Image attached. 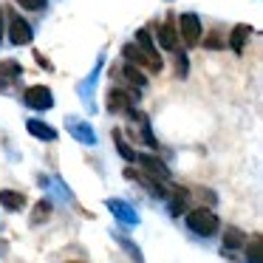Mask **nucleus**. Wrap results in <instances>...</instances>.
<instances>
[{"label": "nucleus", "instance_id": "f257e3e1", "mask_svg": "<svg viewBox=\"0 0 263 263\" xmlns=\"http://www.w3.org/2000/svg\"><path fill=\"white\" fill-rule=\"evenodd\" d=\"M187 227L195 235H201V238H210V235L218 232V215L212 210H206V206H198V210L187 212Z\"/></svg>", "mask_w": 263, "mask_h": 263}, {"label": "nucleus", "instance_id": "f03ea898", "mask_svg": "<svg viewBox=\"0 0 263 263\" xmlns=\"http://www.w3.org/2000/svg\"><path fill=\"white\" fill-rule=\"evenodd\" d=\"M31 40H34L31 23L23 20V14L9 12V43H12V46H31Z\"/></svg>", "mask_w": 263, "mask_h": 263}, {"label": "nucleus", "instance_id": "7ed1b4c3", "mask_svg": "<svg viewBox=\"0 0 263 263\" xmlns=\"http://www.w3.org/2000/svg\"><path fill=\"white\" fill-rule=\"evenodd\" d=\"M178 37H181L187 46H198L201 43V20L195 12H184L178 14Z\"/></svg>", "mask_w": 263, "mask_h": 263}, {"label": "nucleus", "instance_id": "20e7f679", "mask_svg": "<svg viewBox=\"0 0 263 263\" xmlns=\"http://www.w3.org/2000/svg\"><path fill=\"white\" fill-rule=\"evenodd\" d=\"M23 105H26V108H31V110H51V108H54V93H51V88H46V85H31V88H26Z\"/></svg>", "mask_w": 263, "mask_h": 263}, {"label": "nucleus", "instance_id": "39448f33", "mask_svg": "<svg viewBox=\"0 0 263 263\" xmlns=\"http://www.w3.org/2000/svg\"><path fill=\"white\" fill-rule=\"evenodd\" d=\"M65 127H68V133L77 139V142H82V144H97V133H93L91 122L80 119V116H65Z\"/></svg>", "mask_w": 263, "mask_h": 263}, {"label": "nucleus", "instance_id": "423d86ee", "mask_svg": "<svg viewBox=\"0 0 263 263\" xmlns=\"http://www.w3.org/2000/svg\"><path fill=\"white\" fill-rule=\"evenodd\" d=\"M136 99H139V93H133V91H119V88H110V93H108V110H110V114H127V110H133Z\"/></svg>", "mask_w": 263, "mask_h": 263}, {"label": "nucleus", "instance_id": "0eeeda50", "mask_svg": "<svg viewBox=\"0 0 263 263\" xmlns=\"http://www.w3.org/2000/svg\"><path fill=\"white\" fill-rule=\"evenodd\" d=\"M136 46L144 51V57L153 63V68H156V74H159L161 68H164V63H161V57H159V48H156V43H153V34H150L147 29H139L136 31Z\"/></svg>", "mask_w": 263, "mask_h": 263}, {"label": "nucleus", "instance_id": "6e6552de", "mask_svg": "<svg viewBox=\"0 0 263 263\" xmlns=\"http://www.w3.org/2000/svg\"><path fill=\"white\" fill-rule=\"evenodd\" d=\"M136 161L147 170L150 178H156V181H167L170 178V170H167L164 161H159L156 156H147V153H136Z\"/></svg>", "mask_w": 263, "mask_h": 263}, {"label": "nucleus", "instance_id": "1a4fd4ad", "mask_svg": "<svg viewBox=\"0 0 263 263\" xmlns=\"http://www.w3.org/2000/svg\"><path fill=\"white\" fill-rule=\"evenodd\" d=\"M105 204H108V210L114 212V215L119 218L122 223H130V227H136V223H139V212L133 210L127 201H122V198H108Z\"/></svg>", "mask_w": 263, "mask_h": 263}, {"label": "nucleus", "instance_id": "9d476101", "mask_svg": "<svg viewBox=\"0 0 263 263\" xmlns=\"http://www.w3.org/2000/svg\"><path fill=\"white\" fill-rule=\"evenodd\" d=\"M156 37H159V46H161V48H167V51H178V31H176L173 17H167L164 23L159 26Z\"/></svg>", "mask_w": 263, "mask_h": 263}, {"label": "nucleus", "instance_id": "9b49d317", "mask_svg": "<svg viewBox=\"0 0 263 263\" xmlns=\"http://www.w3.org/2000/svg\"><path fill=\"white\" fill-rule=\"evenodd\" d=\"M252 37V26L249 23H238L232 31H229V40H227V46L232 48L235 54H243V48H246V40Z\"/></svg>", "mask_w": 263, "mask_h": 263}, {"label": "nucleus", "instance_id": "f8f14e48", "mask_svg": "<svg viewBox=\"0 0 263 263\" xmlns=\"http://www.w3.org/2000/svg\"><path fill=\"white\" fill-rule=\"evenodd\" d=\"M122 57H125L130 65H136V68H147V71H153V74H156L153 63L144 57V51L136 46V43H127V46H122Z\"/></svg>", "mask_w": 263, "mask_h": 263}, {"label": "nucleus", "instance_id": "ddd939ff", "mask_svg": "<svg viewBox=\"0 0 263 263\" xmlns=\"http://www.w3.org/2000/svg\"><path fill=\"white\" fill-rule=\"evenodd\" d=\"M26 130H29L34 139H43V142H54V139H57V130L43 119H29L26 122Z\"/></svg>", "mask_w": 263, "mask_h": 263}, {"label": "nucleus", "instance_id": "4468645a", "mask_svg": "<svg viewBox=\"0 0 263 263\" xmlns=\"http://www.w3.org/2000/svg\"><path fill=\"white\" fill-rule=\"evenodd\" d=\"M0 206L9 212H17L26 206V195L17 193V190H0Z\"/></svg>", "mask_w": 263, "mask_h": 263}, {"label": "nucleus", "instance_id": "2eb2a0df", "mask_svg": "<svg viewBox=\"0 0 263 263\" xmlns=\"http://www.w3.org/2000/svg\"><path fill=\"white\" fill-rule=\"evenodd\" d=\"M246 240H249V243H246V263H263V238L255 232Z\"/></svg>", "mask_w": 263, "mask_h": 263}, {"label": "nucleus", "instance_id": "dca6fc26", "mask_svg": "<svg viewBox=\"0 0 263 263\" xmlns=\"http://www.w3.org/2000/svg\"><path fill=\"white\" fill-rule=\"evenodd\" d=\"M122 77H125L130 85H136V88H144V85H147V77L142 74V68H136V65H130V63L122 65Z\"/></svg>", "mask_w": 263, "mask_h": 263}, {"label": "nucleus", "instance_id": "f3484780", "mask_svg": "<svg viewBox=\"0 0 263 263\" xmlns=\"http://www.w3.org/2000/svg\"><path fill=\"white\" fill-rule=\"evenodd\" d=\"M246 240V232L238 227H227V232H223V249H238V246H243Z\"/></svg>", "mask_w": 263, "mask_h": 263}, {"label": "nucleus", "instance_id": "a211bd4d", "mask_svg": "<svg viewBox=\"0 0 263 263\" xmlns=\"http://www.w3.org/2000/svg\"><path fill=\"white\" fill-rule=\"evenodd\" d=\"M23 74V65L17 60H0V80H17Z\"/></svg>", "mask_w": 263, "mask_h": 263}, {"label": "nucleus", "instance_id": "6ab92c4d", "mask_svg": "<svg viewBox=\"0 0 263 263\" xmlns=\"http://www.w3.org/2000/svg\"><path fill=\"white\" fill-rule=\"evenodd\" d=\"M114 142H116V147H119V156L125 161H136V150L130 147V144L125 142V136H122L119 130H114Z\"/></svg>", "mask_w": 263, "mask_h": 263}, {"label": "nucleus", "instance_id": "aec40b11", "mask_svg": "<svg viewBox=\"0 0 263 263\" xmlns=\"http://www.w3.org/2000/svg\"><path fill=\"white\" fill-rule=\"evenodd\" d=\"M116 240H119V246H122V249H125L127 255H130L133 260H136V263H144V255L139 252V246H133V243H130V238H122V235H119Z\"/></svg>", "mask_w": 263, "mask_h": 263}, {"label": "nucleus", "instance_id": "412c9836", "mask_svg": "<svg viewBox=\"0 0 263 263\" xmlns=\"http://www.w3.org/2000/svg\"><path fill=\"white\" fill-rule=\"evenodd\" d=\"M48 212H51V204H48V201L43 198L40 204L34 206V212H31V221H34V223H43V221L48 218Z\"/></svg>", "mask_w": 263, "mask_h": 263}, {"label": "nucleus", "instance_id": "4be33fe9", "mask_svg": "<svg viewBox=\"0 0 263 263\" xmlns=\"http://www.w3.org/2000/svg\"><path fill=\"white\" fill-rule=\"evenodd\" d=\"M14 3H17V6H23L26 12H43L48 0H14Z\"/></svg>", "mask_w": 263, "mask_h": 263}, {"label": "nucleus", "instance_id": "5701e85b", "mask_svg": "<svg viewBox=\"0 0 263 263\" xmlns=\"http://www.w3.org/2000/svg\"><path fill=\"white\" fill-rule=\"evenodd\" d=\"M176 71H178V77H187V71H190V63H187V54L184 51H176Z\"/></svg>", "mask_w": 263, "mask_h": 263}, {"label": "nucleus", "instance_id": "b1692460", "mask_svg": "<svg viewBox=\"0 0 263 263\" xmlns=\"http://www.w3.org/2000/svg\"><path fill=\"white\" fill-rule=\"evenodd\" d=\"M223 46H227V40H221V34H218V31H212V34L204 40V48H223Z\"/></svg>", "mask_w": 263, "mask_h": 263}, {"label": "nucleus", "instance_id": "393cba45", "mask_svg": "<svg viewBox=\"0 0 263 263\" xmlns=\"http://www.w3.org/2000/svg\"><path fill=\"white\" fill-rule=\"evenodd\" d=\"M34 60H37V65H40V68H46V71H54L51 60H48V57H46V54H43V51H34Z\"/></svg>", "mask_w": 263, "mask_h": 263}, {"label": "nucleus", "instance_id": "a878e982", "mask_svg": "<svg viewBox=\"0 0 263 263\" xmlns=\"http://www.w3.org/2000/svg\"><path fill=\"white\" fill-rule=\"evenodd\" d=\"M0 40H3V6H0Z\"/></svg>", "mask_w": 263, "mask_h": 263}, {"label": "nucleus", "instance_id": "bb28decb", "mask_svg": "<svg viewBox=\"0 0 263 263\" xmlns=\"http://www.w3.org/2000/svg\"><path fill=\"white\" fill-rule=\"evenodd\" d=\"M0 91H6V80H0Z\"/></svg>", "mask_w": 263, "mask_h": 263}, {"label": "nucleus", "instance_id": "cd10ccee", "mask_svg": "<svg viewBox=\"0 0 263 263\" xmlns=\"http://www.w3.org/2000/svg\"><path fill=\"white\" fill-rule=\"evenodd\" d=\"M65 263H85V260H65Z\"/></svg>", "mask_w": 263, "mask_h": 263}, {"label": "nucleus", "instance_id": "c85d7f7f", "mask_svg": "<svg viewBox=\"0 0 263 263\" xmlns=\"http://www.w3.org/2000/svg\"><path fill=\"white\" fill-rule=\"evenodd\" d=\"M167 3H170V0H167Z\"/></svg>", "mask_w": 263, "mask_h": 263}]
</instances>
